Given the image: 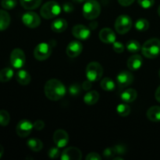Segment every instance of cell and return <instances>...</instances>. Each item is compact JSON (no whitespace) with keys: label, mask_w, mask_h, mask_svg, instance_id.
Wrapping results in <instances>:
<instances>
[{"label":"cell","mask_w":160,"mask_h":160,"mask_svg":"<svg viewBox=\"0 0 160 160\" xmlns=\"http://www.w3.org/2000/svg\"><path fill=\"white\" fill-rule=\"evenodd\" d=\"M97 26H98V23H97L96 21H94V22H92V23L89 24V28H90V29L92 30H95L96 29Z\"/></svg>","instance_id":"f6af8a7d"},{"label":"cell","mask_w":160,"mask_h":160,"mask_svg":"<svg viewBox=\"0 0 160 160\" xmlns=\"http://www.w3.org/2000/svg\"><path fill=\"white\" fill-rule=\"evenodd\" d=\"M72 34L76 38L84 41L89 38L91 35V31L87 27L78 24L73 27V29H72Z\"/></svg>","instance_id":"5bb4252c"},{"label":"cell","mask_w":160,"mask_h":160,"mask_svg":"<svg viewBox=\"0 0 160 160\" xmlns=\"http://www.w3.org/2000/svg\"><path fill=\"white\" fill-rule=\"evenodd\" d=\"M116 155L115 151H114V148H111V147H109V148H106V149L103 151V156L104 157H106V159H111V158L113 157Z\"/></svg>","instance_id":"8d00e7d4"},{"label":"cell","mask_w":160,"mask_h":160,"mask_svg":"<svg viewBox=\"0 0 160 160\" xmlns=\"http://www.w3.org/2000/svg\"><path fill=\"white\" fill-rule=\"evenodd\" d=\"M159 78H160V69H159Z\"/></svg>","instance_id":"f907efd6"},{"label":"cell","mask_w":160,"mask_h":160,"mask_svg":"<svg viewBox=\"0 0 160 160\" xmlns=\"http://www.w3.org/2000/svg\"><path fill=\"white\" fill-rule=\"evenodd\" d=\"M44 90L47 98L52 101H58L61 99L67 92L64 84L57 79H51L47 81Z\"/></svg>","instance_id":"6da1fadb"},{"label":"cell","mask_w":160,"mask_h":160,"mask_svg":"<svg viewBox=\"0 0 160 160\" xmlns=\"http://www.w3.org/2000/svg\"><path fill=\"white\" fill-rule=\"evenodd\" d=\"M23 24L29 28H36L41 24V18L36 12H27L22 17Z\"/></svg>","instance_id":"9c48e42d"},{"label":"cell","mask_w":160,"mask_h":160,"mask_svg":"<svg viewBox=\"0 0 160 160\" xmlns=\"http://www.w3.org/2000/svg\"><path fill=\"white\" fill-rule=\"evenodd\" d=\"M102 157L96 152H91L86 156V160H101Z\"/></svg>","instance_id":"60d3db41"},{"label":"cell","mask_w":160,"mask_h":160,"mask_svg":"<svg viewBox=\"0 0 160 160\" xmlns=\"http://www.w3.org/2000/svg\"><path fill=\"white\" fill-rule=\"evenodd\" d=\"M155 97H156V99L159 102H160V85L158 87V88L156 89V93H155Z\"/></svg>","instance_id":"ee69618b"},{"label":"cell","mask_w":160,"mask_h":160,"mask_svg":"<svg viewBox=\"0 0 160 160\" xmlns=\"http://www.w3.org/2000/svg\"><path fill=\"white\" fill-rule=\"evenodd\" d=\"M143 64V59L140 55H132L128 60V67L132 71L140 69Z\"/></svg>","instance_id":"e0dca14e"},{"label":"cell","mask_w":160,"mask_h":160,"mask_svg":"<svg viewBox=\"0 0 160 160\" xmlns=\"http://www.w3.org/2000/svg\"><path fill=\"white\" fill-rule=\"evenodd\" d=\"M13 77V70L10 67H6L0 70V81L1 82H8Z\"/></svg>","instance_id":"4316f807"},{"label":"cell","mask_w":160,"mask_h":160,"mask_svg":"<svg viewBox=\"0 0 160 160\" xmlns=\"http://www.w3.org/2000/svg\"><path fill=\"white\" fill-rule=\"evenodd\" d=\"M101 6L96 0H87L83 6V16L87 20H94L99 17Z\"/></svg>","instance_id":"3957f363"},{"label":"cell","mask_w":160,"mask_h":160,"mask_svg":"<svg viewBox=\"0 0 160 160\" xmlns=\"http://www.w3.org/2000/svg\"><path fill=\"white\" fill-rule=\"evenodd\" d=\"M142 54L148 59H155L160 54V40L151 38L146 41L142 48Z\"/></svg>","instance_id":"7a4b0ae2"},{"label":"cell","mask_w":160,"mask_h":160,"mask_svg":"<svg viewBox=\"0 0 160 160\" xmlns=\"http://www.w3.org/2000/svg\"><path fill=\"white\" fill-rule=\"evenodd\" d=\"M82 158L81 150L76 147H70L62 151L61 159L62 160H80Z\"/></svg>","instance_id":"7c38bea8"},{"label":"cell","mask_w":160,"mask_h":160,"mask_svg":"<svg viewBox=\"0 0 160 160\" xmlns=\"http://www.w3.org/2000/svg\"><path fill=\"white\" fill-rule=\"evenodd\" d=\"M26 57L23 51L20 48H15L12 51L10 54L11 65L14 68L20 69L23 67L25 64Z\"/></svg>","instance_id":"ba28073f"},{"label":"cell","mask_w":160,"mask_h":160,"mask_svg":"<svg viewBox=\"0 0 160 160\" xmlns=\"http://www.w3.org/2000/svg\"><path fill=\"white\" fill-rule=\"evenodd\" d=\"M158 14H159V16L160 17V6H159V8H158Z\"/></svg>","instance_id":"681fc988"},{"label":"cell","mask_w":160,"mask_h":160,"mask_svg":"<svg viewBox=\"0 0 160 160\" xmlns=\"http://www.w3.org/2000/svg\"><path fill=\"white\" fill-rule=\"evenodd\" d=\"M138 4L144 9H149L155 4V0H138Z\"/></svg>","instance_id":"e575fe53"},{"label":"cell","mask_w":160,"mask_h":160,"mask_svg":"<svg viewBox=\"0 0 160 160\" xmlns=\"http://www.w3.org/2000/svg\"><path fill=\"white\" fill-rule=\"evenodd\" d=\"M117 81L120 88H127L133 83L134 76L129 71H122L117 75Z\"/></svg>","instance_id":"4fadbf2b"},{"label":"cell","mask_w":160,"mask_h":160,"mask_svg":"<svg viewBox=\"0 0 160 160\" xmlns=\"http://www.w3.org/2000/svg\"><path fill=\"white\" fill-rule=\"evenodd\" d=\"M3 153H4V148H3L2 145H0V159H1L2 156H3Z\"/></svg>","instance_id":"bcb514c9"},{"label":"cell","mask_w":160,"mask_h":160,"mask_svg":"<svg viewBox=\"0 0 160 160\" xmlns=\"http://www.w3.org/2000/svg\"><path fill=\"white\" fill-rule=\"evenodd\" d=\"M73 5L70 2H66L62 5V9L66 12H71L73 11Z\"/></svg>","instance_id":"ab89813d"},{"label":"cell","mask_w":160,"mask_h":160,"mask_svg":"<svg viewBox=\"0 0 160 160\" xmlns=\"http://www.w3.org/2000/svg\"><path fill=\"white\" fill-rule=\"evenodd\" d=\"M48 157L51 159H57L60 156V151H59V147H52L48 152Z\"/></svg>","instance_id":"836d02e7"},{"label":"cell","mask_w":160,"mask_h":160,"mask_svg":"<svg viewBox=\"0 0 160 160\" xmlns=\"http://www.w3.org/2000/svg\"><path fill=\"white\" fill-rule=\"evenodd\" d=\"M99 38L103 43L112 44L116 42V34L112 29L109 28H102L99 32Z\"/></svg>","instance_id":"2e32d148"},{"label":"cell","mask_w":160,"mask_h":160,"mask_svg":"<svg viewBox=\"0 0 160 160\" xmlns=\"http://www.w3.org/2000/svg\"><path fill=\"white\" fill-rule=\"evenodd\" d=\"M135 0H118V2L122 6H129L134 3Z\"/></svg>","instance_id":"7bdbcfd3"},{"label":"cell","mask_w":160,"mask_h":160,"mask_svg":"<svg viewBox=\"0 0 160 160\" xmlns=\"http://www.w3.org/2000/svg\"><path fill=\"white\" fill-rule=\"evenodd\" d=\"M33 128H34V126L31 123V122L27 120H22L17 123L16 131H17V134L19 137L26 138L31 134Z\"/></svg>","instance_id":"30bf717a"},{"label":"cell","mask_w":160,"mask_h":160,"mask_svg":"<svg viewBox=\"0 0 160 160\" xmlns=\"http://www.w3.org/2000/svg\"><path fill=\"white\" fill-rule=\"evenodd\" d=\"M73 1L77 3H81V2H86L87 0H73Z\"/></svg>","instance_id":"7dc6e473"},{"label":"cell","mask_w":160,"mask_h":160,"mask_svg":"<svg viewBox=\"0 0 160 160\" xmlns=\"http://www.w3.org/2000/svg\"><path fill=\"white\" fill-rule=\"evenodd\" d=\"M81 88L80 86V84H73L69 87V92L71 95L73 96H77V95H79L81 93Z\"/></svg>","instance_id":"d6a6232c"},{"label":"cell","mask_w":160,"mask_h":160,"mask_svg":"<svg viewBox=\"0 0 160 160\" xmlns=\"http://www.w3.org/2000/svg\"><path fill=\"white\" fill-rule=\"evenodd\" d=\"M67 27H68V23H67V20H64V19L59 18L56 19V20H54L52 23L51 29L56 33H61L67 30Z\"/></svg>","instance_id":"ac0fdd59"},{"label":"cell","mask_w":160,"mask_h":160,"mask_svg":"<svg viewBox=\"0 0 160 160\" xmlns=\"http://www.w3.org/2000/svg\"><path fill=\"white\" fill-rule=\"evenodd\" d=\"M28 148L33 152H39L43 148V143L38 138H31L28 141Z\"/></svg>","instance_id":"d4e9b609"},{"label":"cell","mask_w":160,"mask_h":160,"mask_svg":"<svg viewBox=\"0 0 160 160\" xmlns=\"http://www.w3.org/2000/svg\"><path fill=\"white\" fill-rule=\"evenodd\" d=\"M17 4V0H2L1 1L2 7L5 9H7V10L15 8Z\"/></svg>","instance_id":"1f68e13d"},{"label":"cell","mask_w":160,"mask_h":160,"mask_svg":"<svg viewBox=\"0 0 160 160\" xmlns=\"http://www.w3.org/2000/svg\"><path fill=\"white\" fill-rule=\"evenodd\" d=\"M116 155H125L127 152V148L123 145H117L113 147Z\"/></svg>","instance_id":"d590c367"},{"label":"cell","mask_w":160,"mask_h":160,"mask_svg":"<svg viewBox=\"0 0 160 160\" xmlns=\"http://www.w3.org/2000/svg\"><path fill=\"white\" fill-rule=\"evenodd\" d=\"M16 79L17 82L21 85H28L31 81V77L28 71L24 70H19L16 74Z\"/></svg>","instance_id":"ffe728a7"},{"label":"cell","mask_w":160,"mask_h":160,"mask_svg":"<svg viewBox=\"0 0 160 160\" xmlns=\"http://www.w3.org/2000/svg\"><path fill=\"white\" fill-rule=\"evenodd\" d=\"M147 118L152 122H160V106H154L150 107L147 111Z\"/></svg>","instance_id":"d6986e66"},{"label":"cell","mask_w":160,"mask_h":160,"mask_svg":"<svg viewBox=\"0 0 160 160\" xmlns=\"http://www.w3.org/2000/svg\"><path fill=\"white\" fill-rule=\"evenodd\" d=\"M114 160H123V158L121 157H116L113 159Z\"/></svg>","instance_id":"c3c4849f"},{"label":"cell","mask_w":160,"mask_h":160,"mask_svg":"<svg viewBox=\"0 0 160 160\" xmlns=\"http://www.w3.org/2000/svg\"><path fill=\"white\" fill-rule=\"evenodd\" d=\"M41 16L45 19H52L57 17L61 12V6L55 1L45 2L41 8Z\"/></svg>","instance_id":"277c9868"},{"label":"cell","mask_w":160,"mask_h":160,"mask_svg":"<svg viewBox=\"0 0 160 160\" xmlns=\"http://www.w3.org/2000/svg\"><path fill=\"white\" fill-rule=\"evenodd\" d=\"M135 28L138 31H145L149 28V23L145 19H139L135 23Z\"/></svg>","instance_id":"4dcf8cb0"},{"label":"cell","mask_w":160,"mask_h":160,"mask_svg":"<svg viewBox=\"0 0 160 160\" xmlns=\"http://www.w3.org/2000/svg\"><path fill=\"white\" fill-rule=\"evenodd\" d=\"M127 48H128V51L131 53H137L138 52L141 50L142 47H141V45L139 44L138 42L134 40L129 41V42H127L126 45Z\"/></svg>","instance_id":"83f0119b"},{"label":"cell","mask_w":160,"mask_h":160,"mask_svg":"<svg viewBox=\"0 0 160 160\" xmlns=\"http://www.w3.org/2000/svg\"><path fill=\"white\" fill-rule=\"evenodd\" d=\"M98 99H99V94L96 91H91V92H87L84 97V103L88 106L96 104Z\"/></svg>","instance_id":"603a6c76"},{"label":"cell","mask_w":160,"mask_h":160,"mask_svg":"<svg viewBox=\"0 0 160 160\" xmlns=\"http://www.w3.org/2000/svg\"><path fill=\"white\" fill-rule=\"evenodd\" d=\"M92 87V81L88 79L87 81H84L82 84V89L84 91H89Z\"/></svg>","instance_id":"b9f144b4"},{"label":"cell","mask_w":160,"mask_h":160,"mask_svg":"<svg viewBox=\"0 0 160 160\" xmlns=\"http://www.w3.org/2000/svg\"><path fill=\"white\" fill-rule=\"evenodd\" d=\"M10 121V116L9 113L5 109L0 110V125L2 127L7 126Z\"/></svg>","instance_id":"f546056e"},{"label":"cell","mask_w":160,"mask_h":160,"mask_svg":"<svg viewBox=\"0 0 160 160\" xmlns=\"http://www.w3.org/2000/svg\"><path fill=\"white\" fill-rule=\"evenodd\" d=\"M33 126H34V129L37 130V131H42L45 128V123L42 120H36Z\"/></svg>","instance_id":"f35d334b"},{"label":"cell","mask_w":160,"mask_h":160,"mask_svg":"<svg viewBox=\"0 0 160 160\" xmlns=\"http://www.w3.org/2000/svg\"><path fill=\"white\" fill-rule=\"evenodd\" d=\"M117 113H118L120 117H126L131 113V107H130L128 104L122 103V104H120L119 106H117Z\"/></svg>","instance_id":"f1b7e54d"},{"label":"cell","mask_w":160,"mask_h":160,"mask_svg":"<svg viewBox=\"0 0 160 160\" xmlns=\"http://www.w3.org/2000/svg\"><path fill=\"white\" fill-rule=\"evenodd\" d=\"M20 5L25 9L31 10V9H37L42 3V0H20Z\"/></svg>","instance_id":"cb8c5ba5"},{"label":"cell","mask_w":160,"mask_h":160,"mask_svg":"<svg viewBox=\"0 0 160 160\" xmlns=\"http://www.w3.org/2000/svg\"><path fill=\"white\" fill-rule=\"evenodd\" d=\"M112 48L117 53H122L124 51V45L120 42H115L112 43Z\"/></svg>","instance_id":"74e56055"},{"label":"cell","mask_w":160,"mask_h":160,"mask_svg":"<svg viewBox=\"0 0 160 160\" xmlns=\"http://www.w3.org/2000/svg\"><path fill=\"white\" fill-rule=\"evenodd\" d=\"M101 88L106 92H112L115 90L116 84L114 81L109 78H105L100 82Z\"/></svg>","instance_id":"484cf974"},{"label":"cell","mask_w":160,"mask_h":160,"mask_svg":"<svg viewBox=\"0 0 160 160\" xmlns=\"http://www.w3.org/2000/svg\"><path fill=\"white\" fill-rule=\"evenodd\" d=\"M11 18L6 10L0 9V31H5L10 24Z\"/></svg>","instance_id":"7402d4cb"},{"label":"cell","mask_w":160,"mask_h":160,"mask_svg":"<svg viewBox=\"0 0 160 160\" xmlns=\"http://www.w3.org/2000/svg\"><path fill=\"white\" fill-rule=\"evenodd\" d=\"M132 27V20L128 15H120L115 22V29L119 34H124L131 30Z\"/></svg>","instance_id":"8992f818"},{"label":"cell","mask_w":160,"mask_h":160,"mask_svg":"<svg viewBox=\"0 0 160 160\" xmlns=\"http://www.w3.org/2000/svg\"><path fill=\"white\" fill-rule=\"evenodd\" d=\"M103 75V69L101 64L92 62L86 67V77L92 82L99 81Z\"/></svg>","instance_id":"5b68a950"},{"label":"cell","mask_w":160,"mask_h":160,"mask_svg":"<svg viewBox=\"0 0 160 160\" xmlns=\"http://www.w3.org/2000/svg\"><path fill=\"white\" fill-rule=\"evenodd\" d=\"M53 141L59 148H64L69 142V135L64 130H56L53 134Z\"/></svg>","instance_id":"8fae6325"},{"label":"cell","mask_w":160,"mask_h":160,"mask_svg":"<svg viewBox=\"0 0 160 160\" xmlns=\"http://www.w3.org/2000/svg\"><path fill=\"white\" fill-rule=\"evenodd\" d=\"M121 99L124 102L130 103L134 102L138 97V92L135 89L129 88L125 90L123 93L121 94Z\"/></svg>","instance_id":"44dd1931"},{"label":"cell","mask_w":160,"mask_h":160,"mask_svg":"<svg viewBox=\"0 0 160 160\" xmlns=\"http://www.w3.org/2000/svg\"><path fill=\"white\" fill-rule=\"evenodd\" d=\"M52 53V45L48 43H40L35 47L34 51V56L36 59L39 61H44L48 59Z\"/></svg>","instance_id":"52a82bcc"},{"label":"cell","mask_w":160,"mask_h":160,"mask_svg":"<svg viewBox=\"0 0 160 160\" xmlns=\"http://www.w3.org/2000/svg\"><path fill=\"white\" fill-rule=\"evenodd\" d=\"M83 50V45L79 41H72L67 48V54L69 57L75 58L79 56Z\"/></svg>","instance_id":"9a60e30c"}]
</instances>
